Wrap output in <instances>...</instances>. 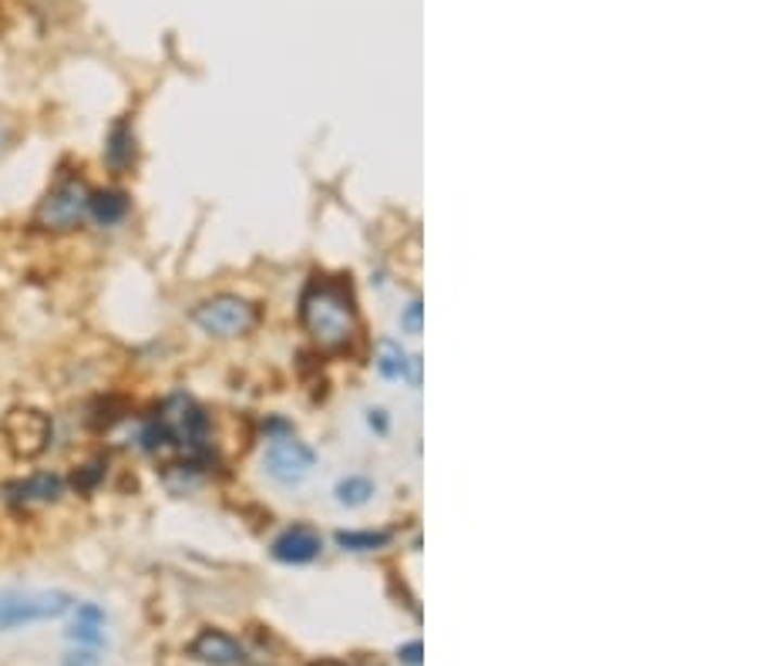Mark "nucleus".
<instances>
[{
  "instance_id": "f257e3e1",
  "label": "nucleus",
  "mask_w": 757,
  "mask_h": 666,
  "mask_svg": "<svg viewBox=\"0 0 757 666\" xmlns=\"http://www.w3.org/2000/svg\"><path fill=\"white\" fill-rule=\"evenodd\" d=\"M300 320L320 350L341 354L357 337V304L344 277H313L300 296Z\"/></svg>"
},
{
  "instance_id": "f03ea898",
  "label": "nucleus",
  "mask_w": 757,
  "mask_h": 666,
  "mask_svg": "<svg viewBox=\"0 0 757 666\" xmlns=\"http://www.w3.org/2000/svg\"><path fill=\"white\" fill-rule=\"evenodd\" d=\"M88 198H91V185L85 176L78 172L61 176L38 203L35 226L51 232V236H64V232L81 229L88 222Z\"/></svg>"
},
{
  "instance_id": "7ed1b4c3",
  "label": "nucleus",
  "mask_w": 757,
  "mask_h": 666,
  "mask_svg": "<svg viewBox=\"0 0 757 666\" xmlns=\"http://www.w3.org/2000/svg\"><path fill=\"white\" fill-rule=\"evenodd\" d=\"M0 438L11 448L14 458L21 461H35L41 458L51 441H54V421L48 411L30 408V405H17L4 414L0 421Z\"/></svg>"
},
{
  "instance_id": "20e7f679",
  "label": "nucleus",
  "mask_w": 757,
  "mask_h": 666,
  "mask_svg": "<svg viewBox=\"0 0 757 666\" xmlns=\"http://www.w3.org/2000/svg\"><path fill=\"white\" fill-rule=\"evenodd\" d=\"M68 610H75V595L61 589H44V592H8L4 606H0V632L27 629L38 623L61 619Z\"/></svg>"
},
{
  "instance_id": "39448f33",
  "label": "nucleus",
  "mask_w": 757,
  "mask_h": 666,
  "mask_svg": "<svg viewBox=\"0 0 757 666\" xmlns=\"http://www.w3.org/2000/svg\"><path fill=\"white\" fill-rule=\"evenodd\" d=\"M259 320V310L243 296L219 293L192 307V323L209 337H243Z\"/></svg>"
},
{
  "instance_id": "423d86ee",
  "label": "nucleus",
  "mask_w": 757,
  "mask_h": 666,
  "mask_svg": "<svg viewBox=\"0 0 757 666\" xmlns=\"http://www.w3.org/2000/svg\"><path fill=\"white\" fill-rule=\"evenodd\" d=\"M64 495H68V475H61L54 469L27 472V475H17V478L0 485V502L14 512L48 509V505L61 502Z\"/></svg>"
},
{
  "instance_id": "0eeeda50",
  "label": "nucleus",
  "mask_w": 757,
  "mask_h": 666,
  "mask_svg": "<svg viewBox=\"0 0 757 666\" xmlns=\"http://www.w3.org/2000/svg\"><path fill=\"white\" fill-rule=\"evenodd\" d=\"M313 464H317L313 448L296 441L293 435L273 438L267 445V454H262V469H267V475L280 485H300L304 478H310Z\"/></svg>"
},
{
  "instance_id": "6e6552de",
  "label": "nucleus",
  "mask_w": 757,
  "mask_h": 666,
  "mask_svg": "<svg viewBox=\"0 0 757 666\" xmlns=\"http://www.w3.org/2000/svg\"><path fill=\"white\" fill-rule=\"evenodd\" d=\"M189 656L206 666H243L246 646L222 629H203L200 637L189 643Z\"/></svg>"
},
{
  "instance_id": "1a4fd4ad",
  "label": "nucleus",
  "mask_w": 757,
  "mask_h": 666,
  "mask_svg": "<svg viewBox=\"0 0 757 666\" xmlns=\"http://www.w3.org/2000/svg\"><path fill=\"white\" fill-rule=\"evenodd\" d=\"M139 158V139H136V125L131 118H115L105 131V145H102V162L112 176H125Z\"/></svg>"
},
{
  "instance_id": "9d476101",
  "label": "nucleus",
  "mask_w": 757,
  "mask_h": 666,
  "mask_svg": "<svg viewBox=\"0 0 757 666\" xmlns=\"http://www.w3.org/2000/svg\"><path fill=\"white\" fill-rule=\"evenodd\" d=\"M320 549H323L320 531H313L310 525H293L273 539L270 555L283 565H307L320 555Z\"/></svg>"
},
{
  "instance_id": "9b49d317",
  "label": "nucleus",
  "mask_w": 757,
  "mask_h": 666,
  "mask_svg": "<svg viewBox=\"0 0 757 666\" xmlns=\"http://www.w3.org/2000/svg\"><path fill=\"white\" fill-rule=\"evenodd\" d=\"M105 626H108V613L102 603H75V619L64 629L72 646H91L102 650L105 646Z\"/></svg>"
},
{
  "instance_id": "f8f14e48",
  "label": "nucleus",
  "mask_w": 757,
  "mask_h": 666,
  "mask_svg": "<svg viewBox=\"0 0 757 666\" xmlns=\"http://www.w3.org/2000/svg\"><path fill=\"white\" fill-rule=\"evenodd\" d=\"M131 213V195L118 185H105V189H91L88 198V222H94L98 229H115L128 219Z\"/></svg>"
},
{
  "instance_id": "ddd939ff",
  "label": "nucleus",
  "mask_w": 757,
  "mask_h": 666,
  "mask_svg": "<svg viewBox=\"0 0 757 666\" xmlns=\"http://www.w3.org/2000/svg\"><path fill=\"white\" fill-rule=\"evenodd\" d=\"M374 360H377L381 377H387V381H408L411 377V354L398 341L384 337L377 344V357Z\"/></svg>"
},
{
  "instance_id": "4468645a",
  "label": "nucleus",
  "mask_w": 757,
  "mask_h": 666,
  "mask_svg": "<svg viewBox=\"0 0 757 666\" xmlns=\"http://www.w3.org/2000/svg\"><path fill=\"white\" fill-rule=\"evenodd\" d=\"M334 495H337V502H341L344 509H360V505H368V502H371L374 482H371V478H364V475H347V478H341V482H337Z\"/></svg>"
},
{
  "instance_id": "2eb2a0df",
  "label": "nucleus",
  "mask_w": 757,
  "mask_h": 666,
  "mask_svg": "<svg viewBox=\"0 0 757 666\" xmlns=\"http://www.w3.org/2000/svg\"><path fill=\"white\" fill-rule=\"evenodd\" d=\"M390 542L387 531H374V528H364V531H337V546L344 552H377Z\"/></svg>"
},
{
  "instance_id": "dca6fc26",
  "label": "nucleus",
  "mask_w": 757,
  "mask_h": 666,
  "mask_svg": "<svg viewBox=\"0 0 757 666\" xmlns=\"http://www.w3.org/2000/svg\"><path fill=\"white\" fill-rule=\"evenodd\" d=\"M61 666H102V656H98V650H91V646H72L68 653H64Z\"/></svg>"
},
{
  "instance_id": "f3484780",
  "label": "nucleus",
  "mask_w": 757,
  "mask_h": 666,
  "mask_svg": "<svg viewBox=\"0 0 757 666\" xmlns=\"http://www.w3.org/2000/svg\"><path fill=\"white\" fill-rule=\"evenodd\" d=\"M421 313H424V307H421V299L414 296L411 304L401 310V330L405 333H421Z\"/></svg>"
},
{
  "instance_id": "a211bd4d",
  "label": "nucleus",
  "mask_w": 757,
  "mask_h": 666,
  "mask_svg": "<svg viewBox=\"0 0 757 666\" xmlns=\"http://www.w3.org/2000/svg\"><path fill=\"white\" fill-rule=\"evenodd\" d=\"M398 659H401L405 666H421V640L405 643V646L398 650Z\"/></svg>"
},
{
  "instance_id": "6ab92c4d",
  "label": "nucleus",
  "mask_w": 757,
  "mask_h": 666,
  "mask_svg": "<svg viewBox=\"0 0 757 666\" xmlns=\"http://www.w3.org/2000/svg\"><path fill=\"white\" fill-rule=\"evenodd\" d=\"M368 424L377 431V435H384V431H387V411L384 408H371L368 411Z\"/></svg>"
},
{
  "instance_id": "aec40b11",
  "label": "nucleus",
  "mask_w": 757,
  "mask_h": 666,
  "mask_svg": "<svg viewBox=\"0 0 757 666\" xmlns=\"http://www.w3.org/2000/svg\"><path fill=\"white\" fill-rule=\"evenodd\" d=\"M4 599H8V592H0V606H4Z\"/></svg>"
}]
</instances>
